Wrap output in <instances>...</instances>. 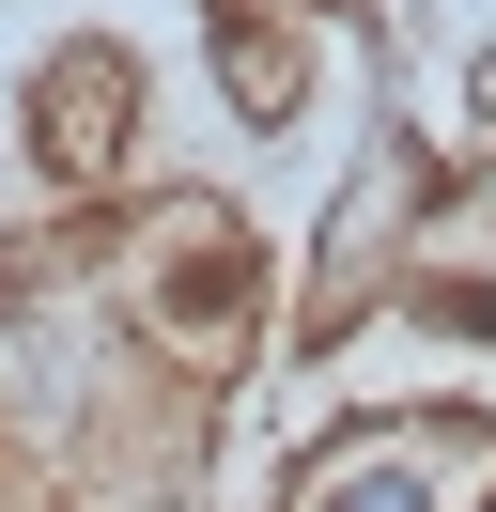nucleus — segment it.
<instances>
[{"label":"nucleus","instance_id":"423d86ee","mask_svg":"<svg viewBox=\"0 0 496 512\" xmlns=\"http://www.w3.org/2000/svg\"><path fill=\"white\" fill-rule=\"evenodd\" d=\"M481 125H496V47H481Z\"/></svg>","mask_w":496,"mask_h":512},{"label":"nucleus","instance_id":"f03ea898","mask_svg":"<svg viewBox=\"0 0 496 512\" xmlns=\"http://www.w3.org/2000/svg\"><path fill=\"white\" fill-rule=\"evenodd\" d=\"M295 512H496V419L434 404V419H388V435H341L295 481Z\"/></svg>","mask_w":496,"mask_h":512},{"label":"nucleus","instance_id":"f257e3e1","mask_svg":"<svg viewBox=\"0 0 496 512\" xmlns=\"http://www.w3.org/2000/svg\"><path fill=\"white\" fill-rule=\"evenodd\" d=\"M124 342L171 357L186 388H217L248 342H264V249L217 187H171L124 218Z\"/></svg>","mask_w":496,"mask_h":512},{"label":"nucleus","instance_id":"7ed1b4c3","mask_svg":"<svg viewBox=\"0 0 496 512\" xmlns=\"http://www.w3.org/2000/svg\"><path fill=\"white\" fill-rule=\"evenodd\" d=\"M31 171L47 187H109L124 171V140H140V63H124L109 32H78V47H47V78H31Z\"/></svg>","mask_w":496,"mask_h":512},{"label":"nucleus","instance_id":"39448f33","mask_svg":"<svg viewBox=\"0 0 496 512\" xmlns=\"http://www.w3.org/2000/svg\"><path fill=\"white\" fill-rule=\"evenodd\" d=\"M419 311H434V326H481V342H496V233H481V264H450V280H419Z\"/></svg>","mask_w":496,"mask_h":512},{"label":"nucleus","instance_id":"20e7f679","mask_svg":"<svg viewBox=\"0 0 496 512\" xmlns=\"http://www.w3.org/2000/svg\"><path fill=\"white\" fill-rule=\"evenodd\" d=\"M295 32H279V16H248V0H217V94L248 109V125H279V109H295Z\"/></svg>","mask_w":496,"mask_h":512}]
</instances>
